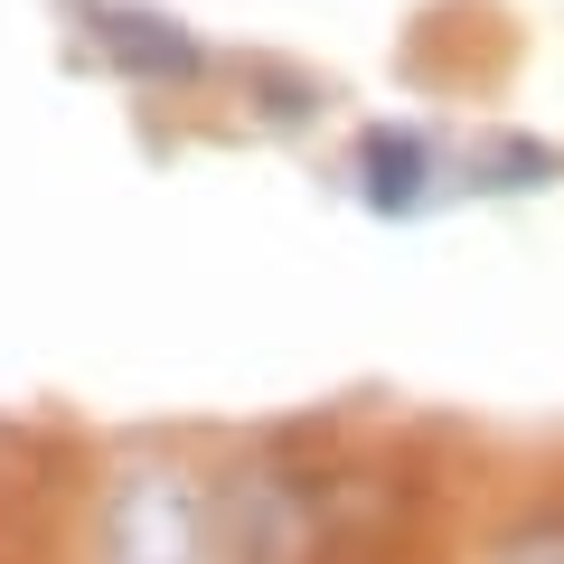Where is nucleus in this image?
Segmentation results:
<instances>
[{"mask_svg": "<svg viewBox=\"0 0 564 564\" xmlns=\"http://www.w3.org/2000/svg\"><path fill=\"white\" fill-rule=\"evenodd\" d=\"M95 564H217L207 555V508L170 462L113 470L95 518Z\"/></svg>", "mask_w": 564, "mask_h": 564, "instance_id": "1", "label": "nucleus"}, {"mask_svg": "<svg viewBox=\"0 0 564 564\" xmlns=\"http://www.w3.org/2000/svg\"><path fill=\"white\" fill-rule=\"evenodd\" d=\"M85 20V39L104 47V66H122V76H161V85H188L207 66V47L188 39L180 20H161V10H132V0H66Z\"/></svg>", "mask_w": 564, "mask_h": 564, "instance_id": "2", "label": "nucleus"}, {"mask_svg": "<svg viewBox=\"0 0 564 564\" xmlns=\"http://www.w3.org/2000/svg\"><path fill=\"white\" fill-rule=\"evenodd\" d=\"M348 180H358V198L377 217H414L443 188V141L414 132V122H367L358 151H348Z\"/></svg>", "mask_w": 564, "mask_h": 564, "instance_id": "3", "label": "nucleus"}, {"mask_svg": "<svg viewBox=\"0 0 564 564\" xmlns=\"http://www.w3.org/2000/svg\"><path fill=\"white\" fill-rule=\"evenodd\" d=\"M499 564H564V508H527L499 536Z\"/></svg>", "mask_w": 564, "mask_h": 564, "instance_id": "4", "label": "nucleus"}]
</instances>
